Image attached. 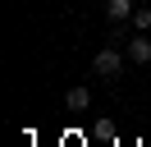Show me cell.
I'll use <instances>...</instances> for the list:
<instances>
[{
	"label": "cell",
	"mask_w": 151,
	"mask_h": 147,
	"mask_svg": "<svg viewBox=\"0 0 151 147\" xmlns=\"http://www.w3.org/2000/svg\"><path fill=\"white\" fill-rule=\"evenodd\" d=\"M92 69L101 74V78H119L124 74V55L114 51V46H101V51L92 55Z\"/></svg>",
	"instance_id": "obj_1"
},
{
	"label": "cell",
	"mask_w": 151,
	"mask_h": 147,
	"mask_svg": "<svg viewBox=\"0 0 151 147\" xmlns=\"http://www.w3.org/2000/svg\"><path fill=\"white\" fill-rule=\"evenodd\" d=\"M133 9H137L133 0H105V18H110V23H128Z\"/></svg>",
	"instance_id": "obj_2"
},
{
	"label": "cell",
	"mask_w": 151,
	"mask_h": 147,
	"mask_svg": "<svg viewBox=\"0 0 151 147\" xmlns=\"http://www.w3.org/2000/svg\"><path fill=\"white\" fill-rule=\"evenodd\" d=\"M128 60H133V64H151V41H147L142 32L128 41Z\"/></svg>",
	"instance_id": "obj_3"
},
{
	"label": "cell",
	"mask_w": 151,
	"mask_h": 147,
	"mask_svg": "<svg viewBox=\"0 0 151 147\" xmlns=\"http://www.w3.org/2000/svg\"><path fill=\"white\" fill-rule=\"evenodd\" d=\"M64 106L69 110H87V106H92V92H87V87H69L64 92Z\"/></svg>",
	"instance_id": "obj_4"
},
{
	"label": "cell",
	"mask_w": 151,
	"mask_h": 147,
	"mask_svg": "<svg viewBox=\"0 0 151 147\" xmlns=\"http://www.w3.org/2000/svg\"><path fill=\"white\" fill-rule=\"evenodd\" d=\"M128 23H133V32H147V28H151V9H147V5H137Z\"/></svg>",
	"instance_id": "obj_5"
}]
</instances>
